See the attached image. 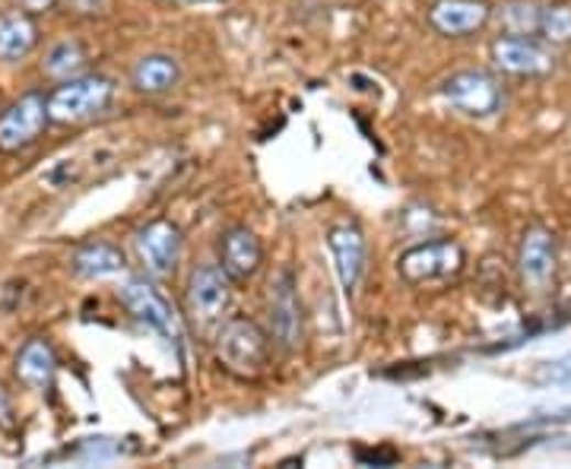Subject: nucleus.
<instances>
[{"label":"nucleus","mask_w":571,"mask_h":469,"mask_svg":"<svg viewBox=\"0 0 571 469\" xmlns=\"http://www.w3.org/2000/svg\"><path fill=\"white\" fill-rule=\"evenodd\" d=\"M213 349L229 375L254 381L271 365L273 339L271 333L251 317H226L213 333Z\"/></svg>","instance_id":"nucleus-1"},{"label":"nucleus","mask_w":571,"mask_h":469,"mask_svg":"<svg viewBox=\"0 0 571 469\" xmlns=\"http://www.w3.org/2000/svg\"><path fill=\"white\" fill-rule=\"evenodd\" d=\"M48 99V121L52 124H86L99 114H106L114 102V80L102 74H83L74 80L57 83Z\"/></svg>","instance_id":"nucleus-2"},{"label":"nucleus","mask_w":571,"mask_h":469,"mask_svg":"<svg viewBox=\"0 0 571 469\" xmlns=\"http://www.w3.org/2000/svg\"><path fill=\"white\" fill-rule=\"evenodd\" d=\"M232 308V279L219 264L194 267L185 286V314L197 333H217Z\"/></svg>","instance_id":"nucleus-3"},{"label":"nucleus","mask_w":571,"mask_h":469,"mask_svg":"<svg viewBox=\"0 0 571 469\" xmlns=\"http://www.w3.org/2000/svg\"><path fill=\"white\" fill-rule=\"evenodd\" d=\"M267 324H271V339L283 353H296L305 336V314H301L299 279L289 267H283L271 279L267 289Z\"/></svg>","instance_id":"nucleus-4"},{"label":"nucleus","mask_w":571,"mask_h":469,"mask_svg":"<svg viewBox=\"0 0 571 469\" xmlns=\"http://www.w3.org/2000/svg\"><path fill=\"white\" fill-rule=\"evenodd\" d=\"M463 264H466V254L458 242L436 238V242H422V245L404 250L397 257V273L409 286H426V282L458 277Z\"/></svg>","instance_id":"nucleus-5"},{"label":"nucleus","mask_w":571,"mask_h":469,"mask_svg":"<svg viewBox=\"0 0 571 469\" xmlns=\"http://www.w3.org/2000/svg\"><path fill=\"white\" fill-rule=\"evenodd\" d=\"M444 102L470 118H495L505 105V89L486 70H461L441 83Z\"/></svg>","instance_id":"nucleus-6"},{"label":"nucleus","mask_w":571,"mask_h":469,"mask_svg":"<svg viewBox=\"0 0 571 469\" xmlns=\"http://www.w3.org/2000/svg\"><path fill=\"white\" fill-rule=\"evenodd\" d=\"M48 124V99L42 92L20 96L0 114V153H23L32 143H39Z\"/></svg>","instance_id":"nucleus-7"},{"label":"nucleus","mask_w":571,"mask_h":469,"mask_svg":"<svg viewBox=\"0 0 571 469\" xmlns=\"http://www.w3.org/2000/svg\"><path fill=\"white\" fill-rule=\"evenodd\" d=\"M134 248L150 277H172L185 250V235L172 220H153L136 228Z\"/></svg>","instance_id":"nucleus-8"},{"label":"nucleus","mask_w":571,"mask_h":469,"mask_svg":"<svg viewBox=\"0 0 571 469\" xmlns=\"http://www.w3.org/2000/svg\"><path fill=\"white\" fill-rule=\"evenodd\" d=\"M492 64L512 77H549L556 70V55L534 35H502L492 42Z\"/></svg>","instance_id":"nucleus-9"},{"label":"nucleus","mask_w":571,"mask_h":469,"mask_svg":"<svg viewBox=\"0 0 571 469\" xmlns=\"http://www.w3.org/2000/svg\"><path fill=\"white\" fill-rule=\"evenodd\" d=\"M118 299H121V304L134 314L140 324H146L150 331L163 333L165 339H172V343L182 339L178 317H175L172 304L165 302L153 282H146L143 277H131L118 289Z\"/></svg>","instance_id":"nucleus-10"},{"label":"nucleus","mask_w":571,"mask_h":469,"mask_svg":"<svg viewBox=\"0 0 571 469\" xmlns=\"http://www.w3.org/2000/svg\"><path fill=\"white\" fill-rule=\"evenodd\" d=\"M327 248L333 254V270L340 279V289L347 295H353L365 277V264H369V242H365L362 228L355 222H337L327 232Z\"/></svg>","instance_id":"nucleus-11"},{"label":"nucleus","mask_w":571,"mask_h":469,"mask_svg":"<svg viewBox=\"0 0 571 469\" xmlns=\"http://www.w3.org/2000/svg\"><path fill=\"white\" fill-rule=\"evenodd\" d=\"M556 264H559V248H556V235L543 225H530L520 238L517 248V270L520 279L534 289H546L556 277Z\"/></svg>","instance_id":"nucleus-12"},{"label":"nucleus","mask_w":571,"mask_h":469,"mask_svg":"<svg viewBox=\"0 0 571 469\" xmlns=\"http://www.w3.org/2000/svg\"><path fill=\"white\" fill-rule=\"evenodd\" d=\"M219 267L232 282L251 279L264 264V245L248 225H229L219 235Z\"/></svg>","instance_id":"nucleus-13"},{"label":"nucleus","mask_w":571,"mask_h":469,"mask_svg":"<svg viewBox=\"0 0 571 469\" xmlns=\"http://www.w3.org/2000/svg\"><path fill=\"white\" fill-rule=\"evenodd\" d=\"M492 10L486 0H436L429 10V23L448 38H461L490 23Z\"/></svg>","instance_id":"nucleus-14"},{"label":"nucleus","mask_w":571,"mask_h":469,"mask_svg":"<svg viewBox=\"0 0 571 469\" xmlns=\"http://www.w3.org/2000/svg\"><path fill=\"white\" fill-rule=\"evenodd\" d=\"M131 83L143 96H165L182 83V64H178V57L165 55V52L143 55L131 70Z\"/></svg>","instance_id":"nucleus-15"},{"label":"nucleus","mask_w":571,"mask_h":469,"mask_svg":"<svg viewBox=\"0 0 571 469\" xmlns=\"http://www.w3.org/2000/svg\"><path fill=\"white\" fill-rule=\"evenodd\" d=\"M55 375H57V356L48 339L35 336V339H29L26 346L17 353V378H20L29 390H39V393L52 390Z\"/></svg>","instance_id":"nucleus-16"},{"label":"nucleus","mask_w":571,"mask_h":469,"mask_svg":"<svg viewBox=\"0 0 571 469\" xmlns=\"http://www.w3.org/2000/svg\"><path fill=\"white\" fill-rule=\"evenodd\" d=\"M124 267H128L124 250L114 248L109 242H86L70 257V270L83 279L118 277V273H124Z\"/></svg>","instance_id":"nucleus-17"},{"label":"nucleus","mask_w":571,"mask_h":469,"mask_svg":"<svg viewBox=\"0 0 571 469\" xmlns=\"http://www.w3.org/2000/svg\"><path fill=\"white\" fill-rule=\"evenodd\" d=\"M39 45V26L32 13H0V60H23Z\"/></svg>","instance_id":"nucleus-18"},{"label":"nucleus","mask_w":571,"mask_h":469,"mask_svg":"<svg viewBox=\"0 0 571 469\" xmlns=\"http://www.w3.org/2000/svg\"><path fill=\"white\" fill-rule=\"evenodd\" d=\"M86 64H89V55L83 48L77 38H61L48 48V55L42 60V70L45 77H52L55 83H64V80H74V77H83L86 74Z\"/></svg>","instance_id":"nucleus-19"},{"label":"nucleus","mask_w":571,"mask_h":469,"mask_svg":"<svg viewBox=\"0 0 571 469\" xmlns=\"http://www.w3.org/2000/svg\"><path fill=\"white\" fill-rule=\"evenodd\" d=\"M540 10L534 0H508L498 7V26L505 35H534L540 32Z\"/></svg>","instance_id":"nucleus-20"},{"label":"nucleus","mask_w":571,"mask_h":469,"mask_svg":"<svg viewBox=\"0 0 571 469\" xmlns=\"http://www.w3.org/2000/svg\"><path fill=\"white\" fill-rule=\"evenodd\" d=\"M540 35L549 45H571V7L552 3L540 10Z\"/></svg>","instance_id":"nucleus-21"},{"label":"nucleus","mask_w":571,"mask_h":469,"mask_svg":"<svg viewBox=\"0 0 571 469\" xmlns=\"http://www.w3.org/2000/svg\"><path fill=\"white\" fill-rule=\"evenodd\" d=\"M549 378L559 381V384H571V356H565L562 361H556V365L549 368Z\"/></svg>","instance_id":"nucleus-22"},{"label":"nucleus","mask_w":571,"mask_h":469,"mask_svg":"<svg viewBox=\"0 0 571 469\" xmlns=\"http://www.w3.org/2000/svg\"><path fill=\"white\" fill-rule=\"evenodd\" d=\"M57 0H17V7L23 10V13H45V10H52Z\"/></svg>","instance_id":"nucleus-23"},{"label":"nucleus","mask_w":571,"mask_h":469,"mask_svg":"<svg viewBox=\"0 0 571 469\" xmlns=\"http://www.w3.org/2000/svg\"><path fill=\"white\" fill-rule=\"evenodd\" d=\"M3 422H10V400H7V393L0 390V425Z\"/></svg>","instance_id":"nucleus-24"}]
</instances>
